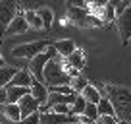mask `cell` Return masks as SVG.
I'll return each instance as SVG.
<instances>
[{"label":"cell","mask_w":131,"mask_h":124,"mask_svg":"<svg viewBox=\"0 0 131 124\" xmlns=\"http://www.w3.org/2000/svg\"><path fill=\"white\" fill-rule=\"evenodd\" d=\"M119 124H123V122H119Z\"/></svg>","instance_id":"33"},{"label":"cell","mask_w":131,"mask_h":124,"mask_svg":"<svg viewBox=\"0 0 131 124\" xmlns=\"http://www.w3.org/2000/svg\"><path fill=\"white\" fill-rule=\"evenodd\" d=\"M81 97L87 101V103H91V105H98L100 99H102V93L98 91V87H94L93 83H89V85L81 91Z\"/></svg>","instance_id":"15"},{"label":"cell","mask_w":131,"mask_h":124,"mask_svg":"<svg viewBox=\"0 0 131 124\" xmlns=\"http://www.w3.org/2000/svg\"><path fill=\"white\" fill-rule=\"evenodd\" d=\"M41 124H77L75 116H62L56 112H41Z\"/></svg>","instance_id":"10"},{"label":"cell","mask_w":131,"mask_h":124,"mask_svg":"<svg viewBox=\"0 0 131 124\" xmlns=\"http://www.w3.org/2000/svg\"><path fill=\"white\" fill-rule=\"evenodd\" d=\"M0 105H6V87H0Z\"/></svg>","instance_id":"31"},{"label":"cell","mask_w":131,"mask_h":124,"mask_svg":"<svg viewBox=\"0 0 131 124\" xmlns=\"http://www.w3.org/2000/svg\"><path fill=\"white\" fill-rule=\"evenodd\" d=\"M116 116H118L119 122L131 124V105H129V107H119V109H116Z\"/></svg>","instance_id":"24"},{"label":"cell","mask_w":131,"mask_h":124,"mask_svg":"<svg viewBox=\"0 0 131 124\" xmlns=\"http://www.w3.org/2000/svg\"><path fill=\"white\" fill-rule=\"evenodd\" d=\"M37 14L41 16L45 29H50V27H52V21H54V14H52V10H50V8H41V10H37Z\"/></svg>","instance_id":"22"},{"label":"cell","mask_w":131,"mask_h":124,"mask_svg":"<svg viewBox=\"0 0 131 124\" xmlns=\"http://www.w3.org/2000/svg\"><path fill=\"white\" fill-rule=\"evenodd\" d=\"M104 97L114 105V109L129 107L131 105V91L122 85H106V95Z\"/></svg>","instance_id":"4"},{"label":"cell","mask_w":131,"mask_h":124,"mask_svg":"<svg viewBox=\"0 0 131 124\" xmlns=\"http://www.w3.org/2000/svg\"><path fill=\"white\" fill-rule=\"evenodd\" d=\"M96 109H98V116H116L114 105H112L106 97H102V99H100V103L96 105ZM116 118H118V116H116Z\"/></svg>","instance_id":"20"},{"label":"cell","mask_w":131,"mask_h":124,"mask_svg":"<svg viewBox=\"0 0 131 124\" xmlns=\"http://www.w3.org/2000/svg\"><path fill=\"white\" fill-rule=\"evenodd\" d=\"M87 85H89V82H87L85 78H81V76H79V78H75V79H71V82H70V87H71V89L75 91V93H77V95H81V91L85 89Z\"/></svg>","instance_id":"26"},{"label":"cell","mask_w":131,"mask_h":124,"mask_svg":"<svg viewBox=\"0 0 131 124\" xmlns=\"http://www.w3.org/2000/svg\"><path fill=\"white\" fill-rule=\"evenodd\" d=\"M2 66H6V62H4V58H2V54H0V68Z\"/></svg>","instance_id":"32"},{"label":"cell","mask_w":131,"mask_h":124,"mask_svg":"<svg viewBox=\"0 0 131 124\" xmlns=\"http://www.w3.org/2000/svg\"><path fill=\"white\" fill-rule=\"evenodd\" d=\"M2 114H4V118H8L10 122H14V124L21 122V112H19V107H17V105H12V103L2 105Z\"/></svg>","instance_id":"16"},{"label":"cell","mask_w":131,"mask_h":124,"mask_svg":"<svg viewBox=\"0 0 131 124\" xmlns=\"http://www.w3.org/2000/svg\"><path fill=\"white\" fill-rule=\"evenodd\" d=\"M85 62H87V58H85V52H83L81 49H75V52L71 54V56L66 58V64H70L71 68H75V70H79V72L85 68Z\"/></svg>","instance_id":"17"},{"label":"cell","mask_w":131,"mask_h":124,"mask_svg":"<svg viewBox=\"0 0 131 124\" xmlns=\"http://www.w3.org/2000/svg\"><path fill=\"white\" fill-rule=\"evenodd\" d=\"M33 76L31 72H29V68H19V70L16 72V76H14V79L10 82V85H16V87H25V89H29L33 83Z\"/></svg>","instance_id":"11"},{"label":"cell","mask_w":131,"mask_h":124,"mask_svg":"<svg viewBox=\"0 0 131 124\" xmlns=\"http://www.w3.org/2000/svg\"><path fill=\"white\" fill-rule=\"evenodd\" d=\"M29 93H31V95L37 99V103L41 105V107H45V105H46V101H48V95H50L48 87H46L42 82H37V79H33L31 87H29Z\"/></svg>","instance_id":"8"},{"label":"cell","mask_w":131,"mask_h":124,"mask_svg":"<svg viewBox=\"0 0 131 124\" xmlns=\"http://www.w3.org/2000/svg\"><path fill=\"white\" fill-rule=\"evenodd\" d=\"M27 29H29V25H27V21H25L23 10H21V6H19V12H17V16L12 20V23L8 25L6 33L8 35H19V33H25Z\"/></svg>","instance_id":"9"},{"label":"cell","mask_w":131,"mask_h":124,"mask_svg":"<svg viewBox=\"0 0 131 124\" xmlns=\"http://www.w3.org/2000/svg\"><path fill=\"white\" fill-rule=\"evenodd\" d=\"M96 124H119V120L116 116H98Z\"/></svg>","instance_id":"30"},{"label":"cell","mask_w":131,"mask_h":124,"mask_svg":"<svg viewBox=\"0 0 131 124\" xmlns=\"http://www.w3.org/2000/svg\"><path fill=\"white\" fill-rule=\"evenodd\" d=\"M85 107H87V101L83 99L81 95H77V97H75V101H73V105L70 107L71 116H81V114H83V111H85Z\"/></svg>","instance_id":"21"},{"label":"cell","mask_w":131,"mask_h":124,"mask_svg":"<svg viewBox=\"0 0 131 124\" xmlns=\"http://www.w3.org/2000/svg\"><path fill=\"white\" fill-rule=\"evenodd\" d=\"M19 124H41V112H35V114L27 116V118H23Z\"/></svg>","instance_id":"29"},{"label":"cell","mask_w":131,"mask_h":124,"mask_svg":"<svg viewBox=\"0 0 131 124\" xmlns=\"http://www.w3.org/2000/svg\"><path fill=\"white\" fill-rule=\"evenodd\" d=\"M116 27L119 31V37H122L123 45L129 43L131 41V8H127L122 16L116 17Z\"/></svg>","instance_id":"6"},{"label":"cell","mask_w":131,"mask_h":124,"mask_svg":"<svg viewBox=\"0 0 131 124\" xmlns=\"http://www.w3.org/2000/svg\"><path fill=\"white\" fill-rule=\"evenodd\" d=\"M19 12V4L16 2H0V37L6 33L8 25Z\"/></svg>","instance_id":"5"},{"label":"cell","mask_w":131,"mask_h":124,"mask_svg":"<svg viewBox=\"0 0 131 124\" xmlns=\"http://www.w3.org/2000/svg\"><path fill=\"white\" fill-rule=\"evenodd\" d=\"M83 116H87L89 120L96 122V120H98V109H96V105H91V103H87L85 111H83Z\"/></svg>","instance_id":"27"},{"label":"cell","mask_w":131,"mask_h":124,"mask_svg":"<svg viewBox=\"0 0 131 124\" xmlns=\"http://www.w3.org/2000/svg\"><path fill=\"white\" fill-rule=\"evenodd\" d=\"M17 107H19V112H21V120L41 111V105L37 103V99H35L31 93H29V95H25V97H21V101L17 103Z\"/></svg>","instance_id":"7"},{"label":"cell","mask_w":131,"mask_h":124,"mask_svg":"<svg viewBox=\"0 0 131 124\" xmlns=\"http://www.w3.org/2000/svg\"><path fill=\"white\" fill-rule=\"evenodd\" d=\"M56 56H58V52L54 50V47L50 45L45 52L37 54L33 60H29V72H31V76L37 79V82H42V83H45V78H42L45 66L48 64V60H52V58H56Z\"/></svg>","instance_id":"2"},{"label":"cell","mask_w":131,"mask_h":124,"mask_svg":"<svg viewBox=\"0 0 131 124\" xmlns=\"http://www.w3.org/2000/svg\"><path fill=\"white\" fill-rule=\"evenodd\" d=\"M25 95H29V89H25V87H16V85L6 87V103L17 105L21 101V97H25Z\"/></svg>","instance_id":"13"},{"label":"cell","mask_w":131,"mask_h":124,"mask_svg":"<svg viewBox=\"0 0 131 124\" xmlns=\"http://www.w3.org/2000/svg\"><path fill=\"white\" fill-rule=\"evenodd\" d=\"M127 8H131V2H127V0H122V2H114V10H116V17L122 16L123 12H125Z\"/></svg>","instance_id":"28"},{"label":"cell","mask_w":131,"mask_h":124,"mask_svg":"<svg viewBox=\"0 0 131 124\" xmlns=\"http://www.w3.org/2000/svg\"><path fill=\"white\" fill-rule=\"evenodd\" d=\"M100 25H104V21L100 20V17L93 16V14H89V16L85 17V20L81 21V25L79 27H100Z\"/></svg>","instance_id":"25"},{"label":"cell","mask_w":131,"mask_h":124,"mask_svg":"<svg viewBox=\"0 0 131 124\" xmlns=\"http://www.w3.org/2000/svg\"><path fill=\"white\" fill-rule=\"evenodd\" d=\"M17 68L14 66H2L0 68V87H8L10 82L14 79V76H16Z\"/></svg>","instance_id":"19"},{"label":"cell","mask_w":131,"mask_h":124,"mask_svg":"<svg viewBox=\"0 0 131 124\" xmlns=\"http://www.w3.org/2000/svg\"><path fill=\"white\" fill-rule=\"evenodd\" d=\"M48 47H50L48 41H33V43H25V45H19V47H16V49H12V56H16V58H29V60H33L37 54L45 52Z\"/></svg>","instance_id":"3"},{"label":"cell","mask_w":131,"mask_h":124,"mask_svg":"<svg viewBox=\"0 0 131 124\" xmlns=\"http://www.w3.org/2000/svg\"><path fill=\"white\" fill-rule=\"evenodd\" d=\"M54 50H56L58 52V56L60 58H68V56H71V54L75 52V49H77V47H75V43L71 41V39H60V41H56L54 43Z\"/></svg>","instance_id":"12"},{"label":"cell","mask_w":131,"mask_h":124,"mask_svg":"<svg viewBox=\"0 0 131 124\" xmlns=\"http://www.w3.org/2000/svg\"><path fill=\"white\" fill-rule=\"evenodd\" d=\"M89 16V10L87 8H77V6H68V21L73 25H81V21Z\"/></svg>","instance_id":"14"},{"label":"cell","mask_w":131,"mask_h":124,"mask_svg":"<svg viewBox=\"0 0 131 124\" xmlns=\"http://www.w3.org/2000/svg\"><path fill=\"white\" fill-rule=\"evenodd\" d=\"M46 87H58V85H70V76L64 72V58L56 56L52 60H48V64L45 66L42 72Z\"/></svg>","instance_id":"1"},{"label":"cell","mask_w":131,"mask_h":124,"mask_svg":"<svg viewBox=\"0 0 131 124\" xmlns=\"http://www.w3.org/2000/svg\"><path fill=\"white\" fill-rule=\"evenodd\" d=\"M100 20H102L104 23H110V21H114V20H116L114 2H106V6H104V10H102V16H100Z\"/></svg>","instance_id":"23"},{"label":"cell","mask_w":131,"mask_h":124,"mask_svg":"<svg viewBox=\"0 0 131 124\" xmlns=\"http://www.w3.org/2000/svg\"><path fill=\"white\" fill-rule=\"evenodd\" d=\"M23 16H25V21H27L29 27H33V29H45L42 20H41V16L37 14V10H23Z\"/></svg>","instance_id":"18"}]
</instances>
